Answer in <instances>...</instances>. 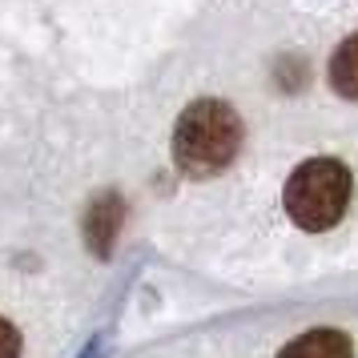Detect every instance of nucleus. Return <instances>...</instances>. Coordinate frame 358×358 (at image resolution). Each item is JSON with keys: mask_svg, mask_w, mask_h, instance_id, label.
<instances>
[{"mask_svg": "<svg viewBox=\"0 0 358 358\" xmlns=\"http://www.w3.org/2000/svg\"><path fill=\"white\" fill-rule=\"evenodd\" d=\"M242 145V121L226 101L201 97L181 113L173 129V162L185 178L222 173Z\"/></svg>", "mask_w": 358, "mask_h": 358, "instance_id": "1", "label": "nucleus"}, {"mask_svg": "<svg viewBox=\"0 0 358 358\" xmlns=\"http://www.w3.org/2000/svg\"><path fill=\"white\" fill-rule=\"evenodd\" d=\"M330 85L342 97L358 101V33L350 41H342V49L330 57Z\"/></svg>", "mask_w": 358, "mask_h": 358, "instance_id": "4", "label": "nucleus"}, {"mask_svg": "<svg viewBox=\"0 0 358 358\" xmlns=\"http://www.w3.org/2000/svg\"><path fill=\"white\" fill-rule=\"evenodd\" d=\"M350 206V169L334 157H314L302 162L286 181V210L294 226L322 234L338 222Z\"/></svg>", "mask_w": 358, "mask_h": 358, "instance_id": "2", "label": "nucleus"}, {"mask_svg": "<svg viewBox=\"0 0 358 358\" xmlns=\"http://www.w3.org/2000/svg\"><path fill=\"white\" fill-rule=\"evenodd\" d=\"M278 358H355V350H350V338L338 330H310L290 346H282Z\"/></svg>", "mask_w": 358, "mask_h": 358, "instance_id": "3", "label": "nucleus"}, {"mask_svg": "<svg viewBox=\"0 0 358 358\" xmlns=\"http://www.w3.org/2000/svg\"><path fill=\"white\" fill-rule=\"evenodd\" d=\"M121 222V201L117 197H105L101 206H93V245H109L113 238V226Z\"/></svg>", "mask_w": 358, "mask_h": 358, "instance_id": "5", "label": "nucleus"}, {"mask_svg": "<svg viewBox=\"0 0 358 358\" xmlns=\"http://www.w3.org/2000/svg\"><path fill=\"white\" fill-rule=\"evenodd\" d=\"M0 358H20V334L0 318Z\"/></svg>", "mask_w": 358, "mask_h": 358, "instance_id": "6", "label": "nucleus"}]
</instances>
